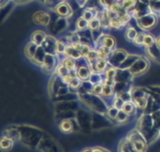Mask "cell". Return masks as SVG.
I'll return each mask as SVG.
<instances>
[{
  "label": "cell",
  "mask_w": 160,
  "mask_h": 152,
  "mask_svg": "<svg viewBox=\"0 0 160 152\" xmlns=\"http://www.w3.org/2000/svg\"><path fill=\"white\" fill-rule=\"evenodd\" d=\"M13 140L8 136H3L0 138V149L7 151L12 148Z\"/></svg>",
  "instance_id": "cell-1"
},
{
  "label": "cell",
  "mask_w": 160,
  "mask_h": 152,
  "mask_svg": "<svg viewBox=\"0 0 160 152\" xmlns=\"http://www.w3.org/2000/svg\"><path fill=\"white\" fill-rule=\"evenodd\" d=\"M33 19L37 24L46 25L49 22V16L42 12H38L34 15Z\"/></svg>",
  "instance_id": "cell-2"
},
{
  "label": "cell",
  "mask_w": 160,
  "mask_h": 152,
  "mask_svg": "<svg viewBox=\"0 0 160 152\" xmlns=\"http://www.w3.org/2000/svg\"><path fill=\"white\" fill-rule=\"evenodd\" d=\"M60 129L64 133H69L72 130V124L69 120L65 119L62 121L59 126Z\"/></svg>",
  "instance_id": "cell-3"
},
{
  "label": "cell",
  "mask_w": 160,
  "mask_h": 152,
  "mask_svg": "<svg viewBox=\"0 0 160 152\" xmlns=\"http://www.w3.org/2000/svg\"><path fill=\"white\" fill-rule=\"evenodd\" d=\"M64 51L66 53V54H67V55L72 58V59H78L79 57H81V54L79 53V51H77L76 49H75L73 47H68L65 48Z\"/></svg>",
  "instance_id": "cell-4"
},
{
  "label": "cell",
  "mask_w": 160,
  "mask_h": 152,
  "mask_svg": "<svg viewBox=\"0 0 160 152\" xmlns=\"http://www.w3.org/2000/svg\"><path fill=\"white\" fill-rule=\"evenodd\" d=\"M132 144L134 149L138 151H142L145 148L144 143L140 138H134V139L132 141Z\"/></svg>",
  "instance_id": "cell-5"
},
{
  "label": "cell",
  "mask_w": 160,
  "mask_h": 152,
  "mask_svg": "<svg viewBox=\"0 0 160 152\" xmlns=\"http://www.w3.org/2000/svg\"><path fill=\"white\" fill-rule=\"evenodd\" d=\"M124 23L121 21V19L119 18H111L109 19V25L114 28H116V29H119L121 28L122 26H124Z\"/></svg>",
  "instance_id": "cell-6"
},
{
  "label": "cell",
  "mask_w": 160,
  "mask_h": 152,
  "mask_svg": "<svg viewBox=\"0 0 160 152\" xmlns=\"http://www.w3.org/2000/svg\"><path fill=\"white\" fill-rule=\"evenodd\" d=\"M106 62L104 61V59H99L96 64H95V68L98 71H103L106 69Z\"/></svg>",
  "instance_id": "cell-7"
},
{
  "label": "cell",
  "mask_w": 160,
  "mask_h": 152,
  "mask_svg": "<svg viewBox=\"0 0 160 152\" xmlns=\"http://www.w3.org/2000/svg\"><path fill=\"white\" fill-rule=\"evenodd\" d=\"M63 64L68 69H72L75 66L74 62L72 58H68L65 59L63 62Z\"/></svg>",
  "instance_id": "cell-8"
},
{
  "label": "cell",
  "mask_w": 160,
  "mask_h": 152,
  "mask_svg": "<svg viewBox=\"0 0 160 152\" xmlns=\"http://www.w3.org/2000/svg\"><path fill=\"white\" fill-rule=\"evenodd\" d=\"M154 42V39L152 36L149 34H146L143 36L142 39V44H144L145 46H151L152 44Z\"/></svg>",
  "instance_id": "cell-9"
},
{
  "label": "cell",
  "mask_w": 160,
  "mask_h": 152,
  "mask_svg": "<svg viewBox=\"0 0 160 152\" xmlns=\"http://www.w3.org/2000/svg\"><path fill=\"white\" fill-rule=\"evenodd\" d=\"M114 45V40L110 37H107L104 38L103 41V47L111 49Z\"/></svg>",
  "instance_id": "cell-10"
},
{
  "label": "cell",
  "mask_w": 160,
  "mask_h": 152,
  "mask_svg": "<svg viewBox=\"0 0 160 152\" xmlns=\"http://www.w3.org/2000/svg\"><path fill=\"white\" fill-rule=\"evenodd\" d=\"M133 108H134V107H133L132 104L130 103H126L123 104L122 109H123L124 112L127 114H130L134 110Z\"/></svg>",
  "instance_id": "cell-11"
},
{
  "label": "cell",
  "mask_w": 160,
  "mask_h": 152,
  "mask_svg": "<svg viewBox=\"0 0 160 152\" xmlns=\"http://www.w3.org/2000/svg\"><path fill=\"white\" fill-rule=\"evenodd\" d=\"M136 4V0H124L122 2V7L124 9H129L133 7Z\"/></svg>",
  "instance_id": "cell-12"
},
{
  "label": "cell",
  "mask_w": 160,
  "mask_h": 152,
  "mask_svg": "<svg viewBox=\"0 0 160 152\" xmlns=\"http://www.w3.org/2000/svg\"><path fill=\"white\" fill-rule=\"evenodd\" d=\"M135 103H136V104L141 108H144L146 105V100L144 98L139 97L138 98H136L135 100Z\"/></svg>",
  "instance_id": "cell-13"
},
{
  "label": "cell",
  "mask_w": 160,
  "mask_h": 152,
  "mask_svg": "<svg viewBox=\"0 0 160 152\" xmlns=\"http://www.w3.org/2000/svg\"><path fill=\"white\" fill-rule=\"evenodd\" d=\"M106 74L107 76V78H113L116 74V71L114 68H112L108 69L106 71Z\"/></svg>",
  "instance_id": "cell-14"
},
{
  "label": "cell",
  "mask_w": 160,
  "mask_h": 152,
  "mask_svg": "<svg viewBox=\"0 0 160 152\" xmlns=\"http://www.w3.org/2000/svg\"><path fill=\"white\" fill-rule=\"evenodd\" d=\"M102 89H103V87H102V85H101V84H96L92 88V91H93V93L95 94H101L102 93Z\"/></svg>",
  "instance_id": "cell-15"
},
{
  "label": "cell",
  "mask_w": 160,
  "mask_h": 152,
  "mask_svg": "<svg viewBox=\"0 0 160 152\" xmlns=\"http://www.w3.org/2000/svg\"><path fill=\"white\" fill-rule=\"evenodd\" d=\"M112 87L111 86H106L104 88H103L102 89V93L104 95V96H110L112 93Z\"/></svg>",
  "instance_id": "cell-16"
},
{
  "label": "cell",
  "mask_w": 160,
  "mask_h": 152,
  "mask_svg": "<svg viewBox=\"0 0 160 152\" xmlns=\"http://www.w3.org/2000/svg\"><path fill=\"white\" fill-rule=\"evenodd\" d=\"M120 9L121 6H119V4L117 3L111 5L110 7V9L112 13H118L120 11Z\"/></svg>",
  "instance_id": "cell-17"
},
{
  "label": "cell",
  "mask_w": 160,
  "mask_h": 152,
  "mask_svg": "<svg viewBox=\"0 0 160 152\" xmlns=\"http://www.w3.org/2000/svg\"><path fill=\"white\" fill-rule=\"evenodd\" d=\"M98 26H99V22L94 19H92L89 23V26L92 29H95L96 28H98Z\"/></svg>",
  "instance_id": "cell-18"
},
{
  "label": "cell",
  "mask_w": 160,
  "mask_h": 152,
  "mask_svg": "<svg viewBox=\"0 0 160 152\" xmlns=\"http://www.w3.org/2000/svg\"><path fill=\"white\" fill-rule=\"evenodd\" d=\"M116 1H119V0H116Z\"/></svg>",
  "instance_id": "cell-19"
}]
</instances>
